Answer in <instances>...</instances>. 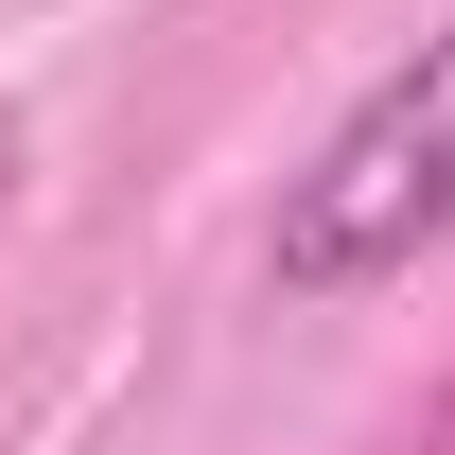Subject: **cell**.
<instances>
[{
    "label": "cell",
    "mask_w": 455,
    "mask_h": 455,
    "mask_svg": "<svg viewBox=\"0 0 455 455\" xmlns=\"http://www.w3.org/2000/svg\"><path fill=\"white\" fill-rule=\"evenodd\" d=\"M0 211H18V140H0Z\"/></svg>",
    "instance_id": "obj_2"
},
{
    "label": "cell",
    "mask_w": 455,
    "mask_h": 455,
    "mask_svg": "<svg viewBox=\"0 0 455 455\" xmlns=\"http://www.w3.org/2000/svg\"><path fill=\"white\" fill-rule=\"evenodd\" d=\"M420 245H455V36H420V53L281 175L263 281L281 298H368V281H403Z\"/></svg>",
    "instance_id": "obj_1"
}]
</instances>
